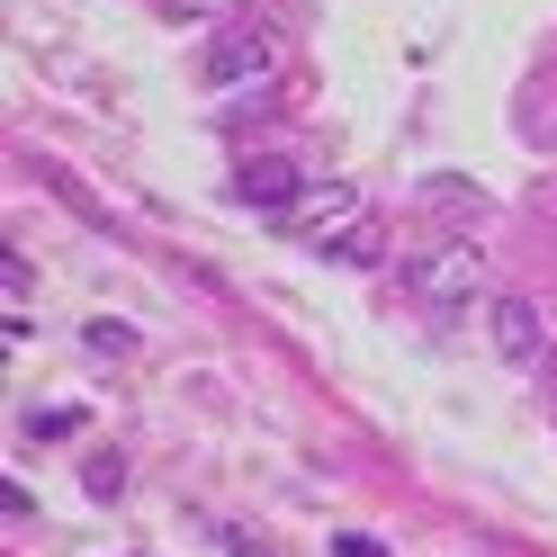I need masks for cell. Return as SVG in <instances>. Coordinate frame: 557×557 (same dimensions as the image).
Returning <instances> with one entry per match:
<instances>
[{
  "label": "cell",
  "mask_w": 557,
  "mask_h": 557,
  "mask_svg": "<svg viewBox=\"0 0 557 557\" xmlns=\"http://www.w3.org/2000/svg\"><path fill=\"white\" fill-rule=\"evenodd\" d=\"M423 207L449 216V225H476V216H485V189H476V181H423Z\"/></svg>",
  "instance_id": "obj_6"
},
{
  "label": "cell",
  "mask_w": 557,
  "mask_h": 557,
  "mask_svg": "<svg viewBox=\"0 0 557 557\" xmlns=\"http://www.w3.org/2000/svg\"><path fill=\"white\" fill-rule=\"evenodd\" d=\"M225 548H234V557H270V548H261L252 531H225Z\"/></svg>",
  "instance_id": "obj_9"
},
{
  "label": "cell",
  "mask_w": 557,
  "mask_h": 557,
  "mask_svg": "<svg viewBox=\"0 0 557 557\" xmlns=\"http://www.w3.org/2000/svg\"><path fill=\"white\" fill-rule=\"evenodd\" d=\"M234 189L252 198V207H270V216H288V207L306 198V171L288 153H252V162H234Z\"/></svg>",
  "instance_id": "obj_5"
},
{
  "label": "cell",
  "mask_w": 557,
  "mask_h": 557,
  "mask_svg": "<svg viewBox=\"0 0 557 557\" xmlns=\"http://www.w3.org/2000/svg\"><path fill=\"white\" fill-rule=\"evenodd\" d=\"M162 18H181V27H243V0H162Z\"/></svg>",
  "instance_id": "obj_7"
},
{
  "label": "cell",
  "mask_w": 557,
  "mask_h": 557,
  "mask_svg": "<svg viewBox=\"0 0 557 557\" xmlns=\"http://www.w3.org/2000/svg\"><path fill=\"white\" fill-rule=\"evenodd\" d=\"M485 333H495V360L504 369H540L548 360V315H540V297H485Z\"/></svg>",
  "instance_id": "obj_4"
},
{
  "label": "cell",
  "mask_w": 557,
  "mask_h": 557,
  "mask_svg": "<svg viewBox=\"0 0 557 557\" xmlns=\"http://www.w3.org/2000/svg\"><path fill=\"white\" fill-rule=\"evenodd\" d=\"M278 63H288V46H278V27H216V46H207V90L216 99H252V90H270L278 82Z\"/></svg>",
  "instance_id": "obj_1"
},
{
  "label": "cell",
  "mask_w": 557,
  "mask_h": 557,
  "mask_svg": "<svg viewBox=\"0 0 557 557\" xmlns=\"http://www.w3.org/2000/svg\"><path fill=\"white\" fill-rule=\"evenodd\" d=\"M90 495H117V485H126V459H117V449H90Z\"/></svg>",
  "instance_id": "obj_8"
},
{
  "label": "cell",
  "mask_w": 557,
  "mask_h": 557,
  "mask_svg": "<svg viewBox=\"0 0 557 557\" xmlns=\"http://www.w3.org/2000/svg\"><path fill=\"white\" fill-rule=\"evenodd\" d=\"M405 288H413V306H423L432 324L468 315V306L485 297V261H476V243H441V252H423V261L405 270Z\"/></svg>",
  "instance_id": "obj_2"
},
{
  "label": "cell",
  "mask_w": 557,
  "mask_h": 557,
  "mask_svg": "<svg viewBox=\"0 0 557 557\" xmlns=\"http://www.w3.org/2000/svg\"><path fill=\"white\" fill-rule=\"evenodd\" d=\"M278 225H288V243H306V252H324V261H342V243L369 234L360 189H351V181H306V198H297Z\"/></svg>",
  "instance_id": "obj_3"
}]
</instances>
